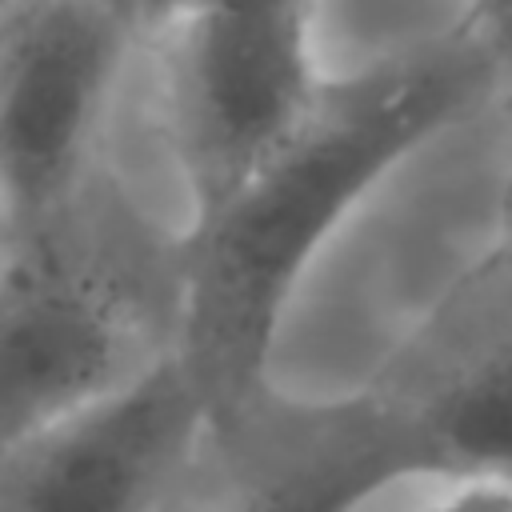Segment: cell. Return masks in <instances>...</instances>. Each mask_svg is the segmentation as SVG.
<instances>
[{"label": "cell", "mask_w": 512, "mask_h": 512, "mask_svg": "<svg viewBox=\"0 0 512 512\" xmlns=\"http://www.w3.org/2000/svg\"><path fill=\"white\" fill-rule=\"evenodd\" d=\"M496 104L472 32L324 80L296 132L220 208L180 232L176 352L212 416L272 380L292 292L336 232L436 140Z\"/></svg>", "instance_id": "1"}, {"label": "cell", "mask_w": 512, "mask_h": 512, "mask_svg": "<svg viewBox=\"0 0 512 512\" xmlns=\"http://www.w3.org/2000/svg\"><path fill=\"white\" fill-rule=\"evenodd\" d=\"M180 332V220L112 168L0 244V452L128 384Z\"/></svg>", "instance_id": "2"}, {"label": "cell", "mask_w": 512, "mask_h": 512, "mask_svg": "<svg viewBox=\"0 0 512 512\" xmlns=\"http://www.w3.org/2000/svg\"><path fill=\"white\" fill-rule=\"evenodd\" d=\"M144 56L152 132L184 228L220 208L324 88L304 0H196Z\"/></svg>", "instance_id": "3"}, {"label": "cell", "mask_w": 512, "mask_h": 512, "mask_svg": "<svg viewBox=\"0 0 512 512\" xmlns=\"http://www.w3.org/2000/svg\"><path fill=\"white\" fill-rule=\"evenodd\" d=\"M140 36L112 0L0 12V216L8 232L68 212L116 160Z\"/></svg>", "instance_id": "4"}, {"label": "cell", "mask_w": 512, "mask_h": 512, "mask_svg": "<svg viewBox=\"0 0 512 512\" xmlns=\"http://www.w3.org/2000/svg\"><path fill=\"white\" fill-rule=\"evenodd\" d=\"M436 480L420 440L364 384L304 396L276 380L212 416L172 512H368Z\"/></svg>", "instance_id": "5"}, {"label": "cell", "mask_w": 512, "mask_h": 512, "mask_svg": "<svg viewBox=\"0 0 512 512\" xmlns=\"http://www.w3.org/2000/svg\"><path fill=\"white\" fill-rule=\"evenodd\" d=\"M360 384L420 440L436 480L512 488V252L488 236Z\"/></svg>", "instance_id": "6"}, {"label": "cell", "mask_w": 512, "mask_h": 512, "mask_svg": "<svg viewBox=\"0 0 512 512\" xmlns=\"http://www.w3.org/2000/svg\"><path fill=\"white\" fill-rule=\"evenodd\" d=\"M208 400L168 352L100 400L0 452V512H172L208 432Z\"/></svg>", "instance_id": "7"}, {"label": "cell", "mask_w": 512, "mask_h": 512, "mask_svg": "<svg viewBox=\"0 0 512 512\" xmlns=\"http://www.w3.org/2000/svg\"><path fill=\"white\" fill-rule=\"evenodd\" d=\"M324 80L352 76L468 32L476 0H304Z\"/></svg>", "instance_id": "8"}, {"label": "cell", "mask_w": 512, "mask_h": 512, "mask_svg": "<svg viewBox=\"0 0 512 512\" xmlns=\"http://www.w3.org/2000/svg\"><path fill=\"white\" fill-rule=\"evenodd\" d=\"M368 512H512V488L480 480H416Z\"/></svg>", "instance_id": "9"}, {"label": "cell", "mask_w": 512, "mask_h": 512, "mask_svg": "<svg viewBox=\"0 0 512 512\" xmlns=\"http://www.w3.org/2000/svg\"><path fill=\"white\" fill-rule=\"evenodd\" d=\"M468 32L492 68L500 104L512 108V0H476Z\"/></svg>", "instance_id": "10"}, {"label": "cell", "mask_w": 512, "mask_h": 512, "mask_svg": "<svg viewBox=\"0 0 512 512\" xmlns=\"http://www.w3.org/2000/svg\"><path fill=\"white\" fill-rule=\"evenodd\" d=\"M112 4L128 16V24H132V32L140 36L144 48L196 8V0H112Z\"/></svg>", "instance_id": "11"}, {"label": "cell", "mask_w": 512, "mask_h": 512, "mask_svg": "<svg viewBox=\"0 0 512 512\" xmlns=\"http://www.w3.org/2000/svg\"><path fill=\"white\" fill-rule=\"evenodd\" d=\"M492 236L512 252V164H508V176H504V188L496 196V228Z\"/></svg>", "instance_id": "12"}, {"label": "cell", "mask_w": 512, "mask_h": 512, "mask_svg": "<svg viewBox=\"0 0 512 512\" xmlns=\"http://www.w3.org/2000/svg\"><path fill=\"white\" fill-rule=\"evenodd\" d=\"M20 0H0V12H8V8H16Z\"/></svg>", "instance_id": "13"}, {"label": "cell", "mask_w": 512, "mask_h": 512, "mask_svg": "<svg viewBox=\"0 0 512 512\" xmlns=\"http://www.w3.org/2000/svg\"><path fill=\"white\" fill-rule=\"evenodd\" d=\"M4 236H8V224H4V216H0V244H4Z\"/></svg>", "instance_id": "14"}]
</instances>
